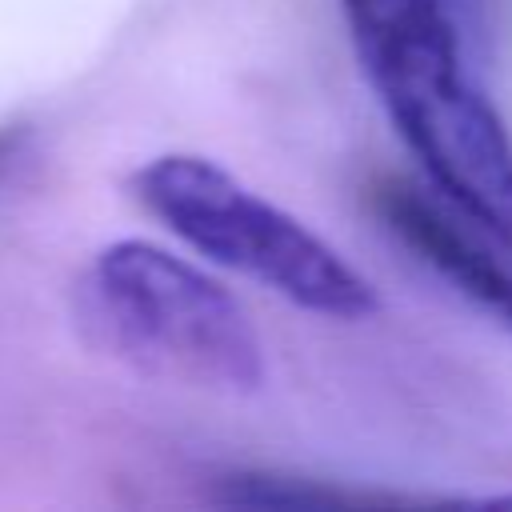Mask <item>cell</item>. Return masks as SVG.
Listing matches in <instances>:
<instances>
[{
    "instance_id": "obj_5",
    "label": "cell",
    "mask_w": 512,
    "mask_h": 512,
    "mask_svg": "<svg viewBox=\"0 0 512 512\" xmlns=\"http://www.w3.org/2000/svg\"><path fill=\"white\" fill-rule=\"evenodd\" d=\"M224 504H268V508H420L440 504L424 496L384 492V488H352L328 476L280 472V468H244L220 476Z\"/></svg>"
},
{
    "instance_id": "obj_3",
    "label": "cell",
    "mask_w": 512,
    "mask_h": 512,
    "mask_svg": "<svg viewBox=\"0 0 512 512\" xmlns=\"http://www.w3.org/2000/svg\"><path fill=\"white\" fill-rule=\"evenodd\" d=\"M128 192L180 244L312 316L364 320L380 308L372 280L328 240L208 156H152L132 172Z\"/></svg>"
},
{
    "instance_id": "obj_4",
    "label": "cell",
    "mask_w": 512,
    "mask_h": 512,
    "mask_svg": "<svg viewBox=\"0 0 512 512\" xmlns=\"http://www.w3.org/2000/svg\"><path fill=\"white\" fill-rule=\"evenodd\" d=\"M368 204L420 264L452 284V292L464 296L476 312L512 332V268L480 240V228L468 216H460L436 192L392 172L368 184Z\"/></svg>"
},
{
    "instance_id": "obj_6",
    "label": "cell",
    "mask_w": 512,
    "mask_h": 512,
    "mask_svg": "<svg viewBox=\"0 0 512 512\" xmlns=\"http://www.w3.org/2000/svg\"><path fill=\"white\" fill-rule=\"evenodd\" d=\"M12 144H16V132H12V128H4V132H0V160L8 156V148H12Z\"/></svg>"
},
{
    "instance_id": "obj_7",
    "label": "cell",
    "mask_w": 512,
    "mask_h": 512,
    "mask_svg": "<svg viewBox=\"0 0 512 512\" xmlns=\"http://www.w3.org/2000/svg\"><path fill=\"white\" fill-rule=\"evenodd\" d=\"M496 504H512V496H500V500H496Z\"/></svg>"
},
{
    "instance_id": "obj_2",
    "label": "cell",
    "mask_w": 512,
    "mask_h": 512,
    "mask_svg": "<svg viewBox=\"0 0 512 512\" xmlns=\"http://www.w3.org/2000/svg\"><path fill=\"white\" fill-rule=\"evenodd\" d=\"M84 316L128 368L212 396H252L264 384V344L248 308L192 260L116 240L84 276Z\"/></svg>"
},
{
    "instance_id": "obj_1",
    "label": "cell",
    "mask_w": 512,
    "mask_h": 512,
    "mask_svg": "<svg viewBox=\"0 0 512 512\" xmlns=\"http://www.w3.org/2000/svg\"><path fill=\"white\" fill-rule=\"evenodd\" d=\"M348 44L436 196L512 252V132L472 84L448 0H340Z\"/></svg>"
}]
</instances>
